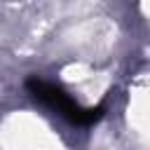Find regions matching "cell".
<instances>
[{
    "label": "cell",
    "instance_id": "obj_1",
    "mask_svg": "<svg viewBox=\"0 0 150 150\" xmlns=\"http://www.w3.org/2000/svg\"><path fill=\"white\" fill-rule=\"evenodd\" d=\"M26 89L28 94L40 101L42 105L56 110L61 117H66L70 124H77V127H87V124H94L96 120H101L103 115V105H96V108H82L80 103H75L59 84H52V82H45L40 77H28L26 80Z\"/></svg>",
    "mask_w": 150,
    "mask_h": 150
}]
</instances>
